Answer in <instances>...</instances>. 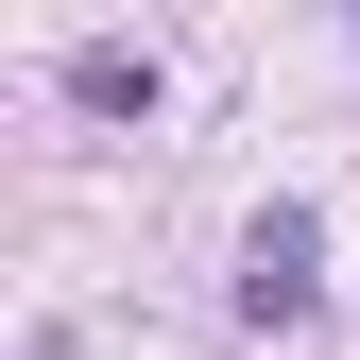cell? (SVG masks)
I'll return each instance as SVG.
<instances>
[{"label": "cell", "mask_w": 360, "mask_h": 360, "mask_svg": "<svg viewBox=\"0 0 360 360\" xmlns=\"http://www.w3.org/2000/svg\"><path fill=\"white\" fill-rule=\"evenodd\" d=\"M309 257H326V223H309V206H257V223H240V309H257V326L309 309Z\"/></svg>", "instance_id": "cell-1"}, {"label": "cell", "mask_w": 360, "mask_h": 360, "mask_svg": "<svg viewBox=\"0 0 360 360\" xmlns=\"http://www.w3.org/2000/svg\"><path fill=\"white\" fill-rule=\"evenodd\" d=\"M69 103H103V120H155V52H120V34H86V52H69Z\"/></svg>", "instance_id": "cell-2"}]
</instances>
